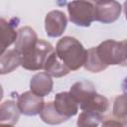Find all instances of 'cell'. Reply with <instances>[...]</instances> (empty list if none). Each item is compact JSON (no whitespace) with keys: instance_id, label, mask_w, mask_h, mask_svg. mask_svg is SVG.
Masks as SVG:
<instances>
[{"instance_id":"cell-13","label":"cell","mask_w":127,"mask_h":127,"mask_svg":"<svg viewBox=\"0 0 127 127\" xmlns=\"http://www.w3.org/2000/svg\"><path fill=\"white\" fill-rule=\"evenodd\" d=\"M1 64V74H6L12 72L19 65H21V55L16 49L6 50L1 54L0 58Z\"/></svg>"},{"instance_id":"cell-21","label":"cell","mask_w":127,"mask_h":127,"mask_svg":"<svg viewBox=\"0 0 127 127\" xmlns=\"http://www.w3.org/2000/svg\"><path fill=\"white\" fill-rule=\"evenodd\" d=\"M123 10H124V14H125V19L127 20V0H125V2L123 4Z\"/></svg>"},{"instance_id":"cell-8","label":"cell","mask_w":127,"mask_h":127,"mask_svg":"<svg viewBox=\"0 0 127 127\" xmlns=\"http://www.w3.org/2000/svg\"><path fill=\"white\" fill-rule=\"evenodd\" d=\"M54 104L58 112L66 119L76 115L79 106L70 91H63L57 93L55 96Z\"/></svg>"},{"instance_id":"cell-2","label":"cell","mask_w":127,"mask_h":127,"mask_svg":"<svg viewBox=\"0 0 127 127\" xmlns=\"http://www.w3.org/2000/svg\"><path fill=\"white\" fill-rule=\"evenodd\" d=\"M95 50L105 65H127V40H105L95 47Z\"/></svg>"},{"instance_id":"cell-15","label":"cell","mask_w":127,"mask_h":127,"mask_svg":"<svg viewBox=\"0 0 127 127\" xmlns=\"http://www.w3.org/2000/svg\"><path fill=\"white\" fill-rule=\"evenodd\" d=\"M1 26V54L14 44L18 37V31L15 29V24L6 21L4 18L0 20Z\"/></svg>"},{"instance_id":"cell-6","label":"cell","mask_w":127,"mask_h":127,"mask_svg":"<svg viewBox=\"0 0 127 127\" xmlns=\"http://www.w3.org/2000/svg\"><path fill=\"white\" fill-rule=\"evenodd\" d=\"M17 105L21 114L27 116H35L40 114L45 105V101L43 97L35 94L32 90H28L18 95Z\"/></svg>"},{"instance_id":"cell-19","label":"cell","mask_w":127,"mask_h":127,"mask_svg":"<svg viewBox=\"0 0 127 127\" xmlns=\"http://www.w3.org/2000/svg\"><path fill=\"white\" fill-rule=\"evenodd\" d=\"M104 119L103 114L89 112V111H82L78 118L76 124L78 126H97L102 123Z\"/></svg>"},{"instance_id":"cell-16","label":"cell","mask_w":127,"mask_h":127,"mask_svg":"<svg viewBox=\"0 0 127 127\" xmlns=\"http://www.w3.org/2000/svg\"><path fill=\"white\" fill-rule=\"evenodd\" d=\"M69 91L73 95V97L75 98V100L77 101L78 105H80L82 102H84L93 93L97 92L96 89H95V86L91 82L85 81V80L74 82L70 86Z\"/></svg>"},{"instance_id":"cell-9","label":"cell","mask_w":127,"mask_h":127,"mask_svg":"<svg viewBox=\"0 0 127 127\" xmlns=\"http://www.w3.org/2000/svg\"><path fill=\"white\" fill-rule=\"evenodd\" d=\"M54 81L52 76L45 72H39L32 76L30 80V90H32L35 94L45 97L53 90Z\"/></svg>"},{"instance_id":"cell-18","label":"cell","mask_w":127,"mask_h":127,"mask_svg":"<svg viewBox=\"0 0 127 127\" xmlns=\"http://www.w3.org/2000/svg\"><path fill=\"white\" fill-rule=\"evenodd\" d=\"M83 66L86 70H88L90 72H100V71H103L104 69H106L108 67L99 59V57L96 53L95 47H92V48L87 50L86 60H85Z\"/></svg>"},{"instance_id":"cell-7","label":"cell","mask_w":127,"mask_h":127,"mask_svg":"<svg viewBox=\"0 0 127 127\" xmlns=\"http://www.w3.org/2000/svg\"><path fill=\"white\" fill-rule=\"evenodd\" d=\"M67 19L64 12L60 10L50 11L45 18V30L48 37H61L66 28Z\"/></svg>"},{"instance_id":"cell-17","label":"cell","mask_w":127,"mask_h":127,"mask_svg":"<svg viewBox=\"0 0 127 127\" xmlns=\"http://www.w3.org/2000/svg\"><path fill=\"white\" fill-rule=\"evenodd\" d=\"M40 117L45 123L52 125L61 124L67 120L65 117L62 116L58 112L53 101H49L48 103H45L42 111L40 112Z\"/></svg>"},{"instance_id":"cell-12","label":"cell","mask_w":127,"mask_h":127,"mask_svg":"<svg viewBox=\"0 0 127 127\" xmlns=\"http://www.w3.org/2000/svg\"><path fill=\"white\" fill-rule=\"evenodd\" d=\"M79 107L82 111L104 114L109 108V101L105 96L95 92L91 96H89L84 102H82Z\"/></svg>"},{"instance_id":"cell-3","label":"cell","mask_w":127,"mask_h":127,"mask_svg":"<svg viewBox=\"0 0 127 127\" xmlns=\"http://www.w3.org/2000/svg\"><path fill=\"white\" fill-rule=\"evenodd\" d=\"M54 51V47L49 42L39 40L29 51L21 54V66L28 70H40L48 56Z\"/></svg>"},{"instance_id":"cell-10","label":"cell","mask_w":127,"mask_h":127,"mask_svg":"<svg viewBox=\"0 0 127 127\" xmlns=\"http://www.w3.org/2000/svg\"><path fill=\"white\" fill-rule=\"evenodd\" d=\"M39 41L35 30L29 26L22 27L18 30V37L15 42V49L21 54L29 51Z\"/></svg>"},{"instance_id":"cell-4","label":"cell","mask_w":127,"mask_h":127,"mask_svg":"<svg viewBox=\"0 0 127 127\" xmlns=\"http://www.w3.org/2000/svg\"><path fill=\"white\" fill-rule=\"evenodd\" d=\"M69 21L79 27H89L95 21V4L90 0H72L67 4Z\"/></svg>"},{"instance_id":"cell-11","label":"cell","mask_w":127,"mask_h":127,"mask_svg":"<svg viewBox=\"0 0 127 127\" xmlns=\"http://www.w3.org/2000/svg\"><path fill=\"white\" fill-rule=\"evenodd\" d=\"M43 69H45V71L53 77H62V76L68 74L71 71L61 61V59L58 57L55 50L48 56V58L44 64Z\"/></svg>"},{"instance_id":"cell-20","label":"cell","mask_w":127,"mask_h":127,"mask_svg":"<svg viewBox=\"0 0 127 127\" xmlns=\"http://www.w3.org/2000/svg\"><path fill=\"white\" fill-rule=\"evenodd\" d=\"M113 116L119 119H127V91L116 96L113 102Z\"/></svg>"},{"instance_id":"cell-5","label":"cell","mask_w":127,"mask_h":127,"mask_svg":"<svg viewBox=\"0 0 127 127\" xmlns=\"http://www.w3.org/2000/svg\"><path fill=\"white\" fill-rule=\"evenodd\" d=\"M122 7L116 0H101L95 3V21L103 24L115 22L121 14Z\"/></svg>"},{"instance_id":"cell-14","label":"cell","mask_w":127,"mask_h":127,"mask_svg":"<svg viewBox=\"0 0 127 127\" xmlns=\"http://www.w3.org/2000/svg\"><path fill=\"white\" fill-rule=\"evenodd\" d=\"M20 114L17 102L13 100H6L0 106V122L3 124L15 125L19 120Z\"/></svg>"},{"instance_id":"cell-22","label":"cell","mask_w":127,"mask_h":127,"mask_svg":"<svg viewBox=\"0 0 127 127\" xmlns=\"http://www.w3.org/2000/svg\"><path fill=\"white\" fill-rule=\"evenodd\" d=\"M90 1H92V2L95 4V3H97V2H99V1H101V0H90Z\"/></svg>"},{"instance_id":"cell-1","label":"cell","mask_w":127,"mask_h":127,"mask_svg":"<svg viewBox=\"0 0 127 127\" xmlns=\"http://www.w3.org/2000/svg\"><path fill=\"white\" fill-rule=\"evenodd\" d=\"M56 53L61 61L71 70H77L83 66L87 50L84 49L82 44L73 37H63L56 46Z\"/></svg>"}]
</instances>
